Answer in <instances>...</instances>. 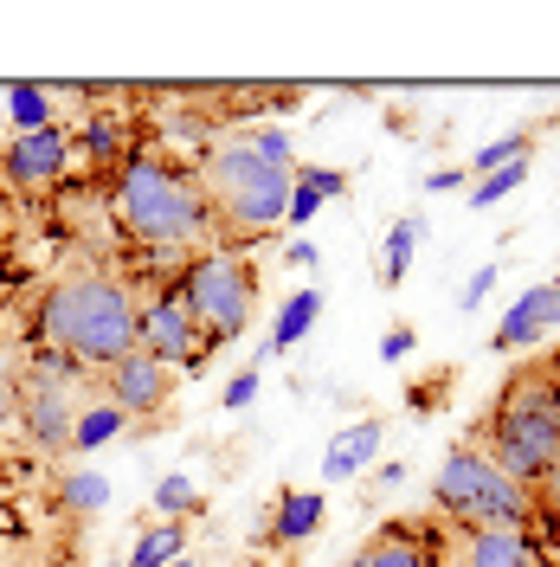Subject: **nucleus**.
Segmentation results:
<instances>
[{"instance_id": "f257e3e1", "label": "nucleus", "mask_w": 560, "mask_h": 567, "mask_svg": "<svg viewBox=\"0 0 560 567\" xmlns=\"http://www.w3.org/2000/svg\"><path fill=\"white\" fill-rule=\"evenodd\" d=\"M110 219L129 246L155 251V258H180L219 233L200 175L162 148H129V162L110 181Z\"/></svg>"}, {"instance_id": "f03ea898", "label": "nucleus", "mask_w": 560, "mask_h": 567, "mask_svg": "<svg viewBox=\"0 0 560 567\" xmlns=\"http://www.w3.org/2000/svg\"><path fill=\"white\" fill-rule=\"evenodd\" d=\"M136 322H142V303L116 271L71 265L65 278L45 284V297L33 310V336H39V349H59L77 368L104 374L110 361H123L136 349Z\"/></svg>"}, {"instance_id": "7ed1b4c3", "label": "nucleus", "mask_w": 560, "mask_h": 567, "mask_svg": "<svg viewBox=\"0 0 560 567\" xmlns=\"http://www.w3.org/2000/svg\"><path fill=\"white\" fill-rule=\"evenodd\" d=\"M470 445H477L502 477H516L522 491H535L541 471H548V458L560 452V381H554V368H548V361H522V368L502 381V393L490 400V413L477 420Z\"/></svg>"}, {"instance_id": "20e7f679", "label": "nucleus", "mask_w": 560, "mask_h": 567, "mask_svg": "<svg viewBox=\"0 0 560 567\" xmlns=\"http://www.w3.org/2000/svg\"><path fill=\"white\" fill-rule=\"evenodd\" d=\"M194 175L207 187V207H212V219H219V233L232 239V251L251 246V239H265V233H278L283 213H290V194H297V175L258 162L246 142L207 148Z\"/></svg>"}, {"instance_id": "39448f33", "label": "nucleus", "mask_w": 560, "mask_h": 567, "mask_svg": "<svg viewBox=\"0 0 560 567\" xmlns=\"http://www.w3.org/2000/svg\"><path fill=\"white\" fill-rule=\"evenodd\" d=\"M432 509H438V523H452V529H516L528 535L535 523V491H522L516 477H502L470 439H457L445 464H438V477H432Z\"/></svg>"}, {"instance_id": "423d86ee", "label": "nucleus", "mask_w": 560, "mask_h": 567, "mask_svg": "<svg viewBox=\"0 0 560 567\" xmlns=\"http://www.w3.org/2000/svg\"><path fill=\"white\" fill-rule=\"evenodd\" d=\"M168 290L212 349H226V342L246 336L251 310H258V265L246 251H200V258L180 265V278Z\"/></svg>"}, {"instance_id": "0eeeda50", "label": "nucleus", "mask_w": 560, "mask_h": 567, "mask_svg": "<svg viewBox=\"0 0 560 567\" xmlns=\"http://www.w3.org/2000/svg\"><path fill=\"white\" fill-rule=\"evenodd\" d=\"M91 368H77L71 354L59 349H33L27 354V368H20V381H13V413L27 425V439H33L39 452H71V432L84 420V406L97 400L91 393Z\"/></svg>"}, {"instance_id": "6e6552de", "label": "nucleus", "mask_w": 560, "mask_h": 567, "mask_svg": "<svg viewBox=\"0 0 560 567\" xmlns=\"http://www.w3.org/2000/svg\"><path fill=\"white\" fill-rule=\"evenodd\" d=\"M136 349H148L155 361H168L175 374H200V368L212 361V342L194 329V317L175 303V290H155V297L142 303Z\"/></svg>"}, {"instance_id": "1a4fd4ad", "label": "nucleus", "mask_w": 560, "mask_h": 567, "mask_svg": "<svg viewBox=\"0 0 560 567\" xmlns=\"http://www.w3.org/2000/svg\"><path fill=\"white\" fill-rule=\"evenodd\" d=\"M71 155H77L71 130L45 123V130H33V136H13L7 148H0V181H7L13 194H52V187L65 181Z\"/></svg>"}, {"instance_id": "9d476101", "label": "nucleus", "mask_w": 560, "mask_h": 567, "mask_svg": "<svg viewBox=\"0 0 560 567\" xmlns=\"http://www.w3.org/2000/svg\"><path fill=\"white\" fill-rule=\"evenodd\" d=\"M432 548H438V567H548L541 548L516 529H452L432 516Z\"/></svg>"}, {"instance_id": "9b49d317", "label": "nucleus", "mask_w": 560, "mask_h": 567, "mask_svg": "<svg viewBox=\"0 0 560 567\" xmlns=\"http://www.w3.org/2000/svg\"><path fill=\"white\" fill-rule=\"evenodd\" d=\"M97 388H104V400L116 406V413L142 420V413L168 406V393H175V368H168V361H155L148 349H129L123 361H110L104 374H97Z\"/></svg>"}, {"instance_id": "f8f14e48", "label": "nucleus", "mask_w": 560, "mask_h": 567, "mask_svg": "<svg viewBox=\"0 0 560 567\" xmlns=\"http://www.w3.org/2000/svg\"><path fill=\"white\" fill-rule=\"evenodd\" d=\"M560 329V278L554 284H535L522 303H509L502 310V322H496L490 349L496 354H516V349H535V342H548Z\"/></svg>"}, {"instance_id": "ddd939ff", "label": "nucleus", "mask_w": 560, "mask_h": 567, "mask_svg": "<svg viewBox=\"0 0 560 567\" xmlns=\"http://www.w3.org/2000/svg\"><path fill=\"white\" fill-rule=\"evenodd\" d=\"M349 567H438L432 523H406V516H393V523H381V529L354 548Z\"/></svg>"}, {"instance_id": "4468645a", "label": "nucleus", "mask_w": 560, "mask_h": 567, "mask_svg": "<svg viewBox=\"0 0 560 567\" xmlns=\"http://www.w3.org/2000/svg\"><path fill=\"white\" fill-rule=\"evenodd\" d=\"M322 516H329V503H322L315 491H278V503H271V516H265V535H258V542L290 555V548H303V542L322 529Z\"/></svg>"}, {"instance_id": "2eb2a0df", "label": "nucleus", "mask_w": 560, "mask_h": 567, "mask_svg": "<svg viewBox=\"0 0 560 567\" xmlns=\"http://www.w3.org/2000/svg\"><path fill=\"white\" fill-rule=\"evenodd\" d=\"M381 445H386V420H381V413H367V420L342 425V432L329 439V452H322V477H329V484L361 477L367 464L381 458Z\"/></svg>"}, {"instance_id": "dca6fc26", "label": "nucleus", "mask_w": 560, "mask_h": 567, "mask_svg": "<svg viewBox=\"0 0 560 567\" xmlns=\"http://www.w3.org/2000/svg\"><path fill=\"white\" fill-rule=\"evenodd\" d=\"M315 322H322V290H297V297H283V310H278V322H271V349L265 354H283V349H297L303 336H310Z\"/></svg>"}, {"instance_id": "f3484780", "label": "nucleus", "mask_w": 560, "mask_h": 567, "mask_svg": "<svg viewBox=\"0 0 560 567\" xmlns=\"http://www.w3.org/2000/svg\"><path fill=\"white\" fill-rule=\"evenodd\" d=\"M419 239H425V219H419V213L393 219V233H386V246H381V284H386V290H400V284H406V265H413Z\"/></svg>"}, {"instance_id": "a211bd4d", "label": "nucleus", "mask_w": 560, "mask_h": 567, "mask_svg": "<svg viewBox=\"0 0 560 567\" xmlns=\"http://www.w3.org/2000/svg\"><path fill=\"white\" fill-rule=\"evenodd\" d=\"M180 555H187V523H155V529H142V542L129 548L123 567H168Z\"/></svg>"}, {"instance_id": "6ab92c4d", "label": "nucleus", "mask_w": 560, "mask_h": 567, "mask_svg": "<svg viewBox=\"0 0 560 567\" xmlns=\"http://www.w3.org/2000/svg\"><path fill=\"white\" fill-rule=\"evenodd\" d=\"M104 503H110V484L97 471H65V477H59V509H65V516L84 523V516H97Z\"/></svg>"}, {"instance_id": "aec40b11", "label": "nucleus", "mask_w": 560, "mask_h": 567, "mask_svg": "<svg viewBox=\"0 0 560 567\" xmlns=\"http://www.w3.org/2000/svg\"><path fill=\"white\" fill-rule=\"evenodd\" d=\"M123 425H129V413H116L110 400H91L84 420H77V432H71V452H97V445H110Z\"/></svg>"}, {"instance_id": "412c9836", "label": "nucleus", "mask_w": 560, "mask_h": 567, "mask_svg": "<svg viewBox=\"0 0 560 567\" xmlns=\"http://www.w3.org/2000/svg\"><path fill=\"white\" fill-rule=\"evenodd\" d=\"M71 142H77V155H91L97 168H123V162H129V148H123V130H116L110 116H97V123H84V130H77Z\"/></svg>"}, {"instance_id": "4be33fe9", "label": "nucleus", "mask_w": 560, "mask_h": 567, "mask_svg": "<svg viewBox=\"0 0 560 567\" xmlns=\"http://www.w3.org/2000/svg\"><path fill=\"white\" fill-rule=\"evenodd\" d=\"M7 110H13L20 136H33V130L52 123V91H45V84H13V91H7Z\"/></svg>"}, {"instance_id": "5701e85b", "label": "nucleus", "mask_w": 560, "mask_h": 567, "mask_svg": "<svg viewBox=\"0 0 560 567\" xmlns=\"http://www.w3.org/2000/svg\"><path fill=\"white\" fill-rule=\"evenodd\" d=\"M528 148H535V136H528V130H516V136H496V142H484V148L470 155V175L484 181V175H496V168H509V162H528Z\"/></svg>"}, {"instance_id": "b1692460", "label": "nucleus", "mask_w": 560, "mask_h": 567, "mask_svg": "<svg viewBox=\"0 0 560 567\" xmlns=\"http://www.w3.org/2000/svg\"><path fill=\"white\" fill-rule=\"evenodd\" d=\"M155 509H162V523H180L187 509H200V491H194V477L168 471V477L155 484Z\"/></svg>"}, {"instance_id": "393cba45", "label": "nucleus", "mask_w": 560, "mask_h": 567, "mask_svg": "<svg viewBox=\"0 0 560 567\" xmlns=\"http://www.w3.org/2000/svg\"><path fill=\"white\" fill-rule=\"evenodd\" d=\"M522 181H528V162H509V168H496V175L470 181V207H496V200H509Z\"/></svg>"}, {"instance_id": "a878e982", "label": "nucleus", "mask_w": 560, "mask_h": 567, "mask_svg": "<svg viewBox=\"0 0 560 567\" xmlns=\"http://www.w3.org/2000/svg\"><path fill=\"white\" fill-rule=\"evenodd\" d=\"M239 142H246L258 162H271V168H290V175H297V162H290V136H283V130H251V136H239Z\"/></svg>"}, {"instance_id": "bb28decb", "label": "nucleus", "mask_w": 560, "mask_h": 567, "mask_svg": "<svg viewBox=\"0 0 560 567\" xmlns=\"http://www.w3.org/2000/svg\"><path fill=\"white\" fill-rule=\"evenodd\" d=\"M297 187L315 194V200H342L349 194V175L342 168H297Z\"/></svg>"}, {"instance_id": "cd10ccee", "label": "nucleus", "mask_w": 560, "mask_h": 567, "mask_svg": "<svg viewBox=\"0 0 560 567\" xmlns=\"http://www.w3.org/2000/svg\"><path fill=\"white\" fill-rule=\"evenodd\" d=\"M445 388H452V374H432V381H419V388H406V406H413V413H438Z\"/></svg>"}, {"instance_id": "c85d7f7f", "label": "nucleus", "mask_w": 560, "mask_h": 567, "mask_svg": "<svg viewBox=\"0 0 560 567\" xmlns=\"http://www.w3.org/2000/svg\"><path fill=\"white\" fill-rule=\"evenodd\" d=\"M496 278H502L496 265H477V271H470V284H464V297H457V303H464V310H477V303H484V297L496 290Z\"/></svg>"}, {"instance_id": "c756f323", "label": "nucleus", "mask_w": 560, "mask_h": 567, "mask_svg": "<svg viewBox=\"0 0 560 567\" xmlns=\"http://www.w3.org/2000/svg\"><path fill=\"white\" fill-rule=\"evenodd\" d=\"M413 342H419V336H413V322H393V329L381 336V361H406Z\"/></svg>"}, {"instance_id": "7c9ffc66", "label": "nucleus", "mask_w": 560, "mask_h": 567, "mask_svg": "<svg viewBox=\"0 0 560 567\" xmlns=\"http://www.w3.org/2000/svg\"><path fill=\"white\" fill-rule=\"evenodd\" d=\"M20 555L27 548H20V529H13V509H0V567H27Z\"/></svg>"}, {"instance_id": "2f4dec72", "label": "nucleus", "mask_w": 560, "mask_h": 567, "mask_svg": "<svg viewBox=\"0 0 560 567\" xmlns=\"http://www.w3.org/2000/svg\"><path fill=\"white\" fill-rule=\"evenodd\" d=\"M251 400H258V368H246V374H232V381H226V406H232V413L251 406Z\"/></svg>"}, {"instance_id": "473e14b6", "label": "nucleus", "mask_w": 560, "mask_h": 567, "mask_svg": "<svg viewBox=\"0 0 560 567\" xmlns=\"http://www.w3.org/2000/svg\"><path fill=\"white\" fill-rule=\"evenodd\" d=\"M535 503H541V509H560V452L548 458V471H541V484H535Z\"/></svg>"}, {"instance_id": "72a5a7b5", "label": "nucleus", "mask_w": 560, "mask_h": 567, "mask_svg": "<svg viewBox=\"0 0 560 567\" xmlns=\"http://www.w3.org/2000/svg\"><path fill=\"white\" fill-rule=\"evenodd\" d=\"M315 213H322V200H315V194H303V187H297V194H290V213H283V219H290V226H310Z\"/></svg>"}, {"instance_id": "f704fd0d", "label": "nucleus", "mask_w": 560, "mask_h": 567, "mask_svg": "<svg viewBox=\"0 0 560 567\" xmlns=\"http://www.w3.org/2000/svg\"><path fill=\"white\" fill-rule=\"evenodd\" d=\"M315 258H322V251H315L310 239H290V246H283V265H310L315 271Z\"/></svg>"}, {"instance_id": "c9c22d12", "label": "nucleus", "mask_w": 560, "mask_h": 567, "mask_svg": "<svg viewBox=\"0 0 560 567\" xmlns=\"http://www.w3.org/2000/svg\"><path fill=\"white\" fill-rule=\"evenodd\" d=\"M425 187H432V194H452V187H464V168H438Z\"/></svg>"}, {"instance_id": "e433bc0d", "label": "nucleus", "mask_w": 560, "mask_h": 567, "mask_svg": "<svg viewBox=\"0 0 560 567\" xmlns=\"http://www.w3.org/2000/svg\"><path fill=\"white\" fill-rule=\"evenodd\" d=\"M393 484H406V464H381L374 471V491H393Z\"/></svg>"}, {"instance_id": "4c0bfd02", "label": "nucleus", "mask_w": 560, "mask_h": 567, "mask_svg": "<svg viewBox=\"0 0 560 567\" xmlns=\"http://www.w3.org/2000/svg\"><path fill=\"white\" fill-rule=\"evenodd\" d=\"M548 368H554V381H560V354H554V361H548Z\"/></svg>"}, {"instance_id": "58836bf2", "label": "nucleus", "mask_w": 560, "mask_h": 567, "mask_svg": "<svg viewBox=\"0 0 560 567\" xmlns=\"http://www.w3.org/2000/svg\"><path fill=\"white\" fill-rule=\"evenodd\" d=\"M168 567H194V561H187V555H180V561H168Z\"/></svg>"}, {"instance_id": "ea45409f", "label": "nucleus", "mask_w": 560, "mask_h": 567, "mask_svg": "<svg viewBox=\"0 0 560 567\" xmlns=\"http://www.w3.org/2000/svg\"><path fill=\"white\" fill-rule=\"evenodd\" d=\"M0 233H7V207H0Z\"/></svg>"}]
</instances>
